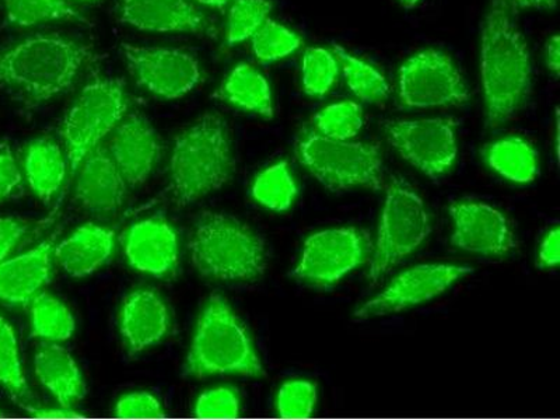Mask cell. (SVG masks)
Listing matches in <instances>:
<instances>
[{
    "mask_svg": "<svg viewBox=\"0 0 560 420\" xmlns=\"http://www.w3.org/2000/svg\"><path fill=\"white\" fill-rule=\"evenodd\" d=\"M481 77L487 127L516 117L533 89L532 58L509 0H490L483 23Z\"/></svg>",
    "mask_w": 560,
    "mask_h": 420,
    "instance_id": "cell-1",
    "label": "cell"
},
{
    "mask_svg": "<svg viewBox=\"0 0 560 420\" xmlns=\"http://www.w3.org/2000/svg\"><path fill=\"white\" fill-rule=\"evenodd\" d=\"M234 168L226 121L219 114H203L175 139L166 188L170 202L185 208L201 201L222 189Z\"/></svg>",
    "mask_w": 560,
    "mask_h": 420,
    "instance_id": "cell-2",
    "label": "cell"
},
{
    "mask_svg": "<svg viewBox=\"0 0 560 420\" xmlns=\"http://www.w3.org/2000/svg\"><path fill=\"white\" fill-rule=\"evenodd\" d=\"M96 61L89 47L61 37H33L0 54V88L28 105L67 92Z\"/></svg>",
    "mask_w": 560,
    "mask_h": 420,
    "instance_id": "cell-3",
    "label": "cell"
},
{
    "mask_svg": "<svg viewBox=\"0 0 560 420\" xmlns=\"http://www.w3.org/2000/svg\"><path fill=\"white\" fill-rule=\"evenodd\" d=\"M194 268L203 278L222 282H252L268 268L265 240L229 214L202 212L188 243Z\"/></svg>",
    "mask_w": 560,
    "mask_h": 420,
    "instance_id": "cell-4",
    "label": "cell"
},
{
    "mask_svg": "<svg viewBox=\"0 0 560 420\" xmlns=\"http://www.w3.org/2000/svg\"><path fill=\"white\" fill-rule=\"evenodd\" d=\"M214 374L262 377L265 369L252 338L226 300L210 296L199 315L183 377L203 378Z\"/></svg>",
    "mask_w": 560,
    "mask_h": 420,
    "instance_id": "cell-5",
    "label": "cell"
},
{
    "mask_svg": "<svg viewBox=\"0 0 560 420\" xmlns=\"http://www.w3.org/2000/svg\"><path fill=\"white\" fill-rule=\"evenodd\" d=\"M298 156L329 191L383 187V154L377 144L312 133L299 142Z\"/></svg>",
    "mask_w": 560,
    "mask_h": 420,
    "instance_id": "cell-6",
    "label": "cell"
},
{
    "mask_svg": "<svg viewBox=\"0 0 560 420\" xmlns=\"http://www.w3.org/2000/svg\"><path fill=\"white\" fill-rule=\"evenodd\" d=\"M429 213L423 199L402 177H393L385 195L376 248L370 265L369 280L376 287L407 255L428 238Z\"/></svg>",
    "mask_w": 560,
    "mask_h": 420,
    "instance_id": "cell-7",
    "label": "cell"
},
{
    "mask_svg": "<svg viewBox=\"0 0 560 420\" xmlns=\"http://www.w3.org/2000/svg\"><path fill=\"white\" fill-rule=\"evenodd\" d=\"M127 109L122 80L96 78L82 90L61 129L72 174H77L84 158L117 128Z\"/></svg>",
    "mask_w": 560,
    "mask_h": 420,
    "instance_id": "cell-8",
    "label": "cell"
},
{
    "mask_svg": "<svg viewBox=\"0 0 560 420\" xmlns=\"http://www.w3.org/2000/svg\"><path fill=\"white\" fill-rule=\"evenodd\" d=\"M398 93L411 108L453 107L468 102L463 74L453 59L436 49L412 55L399 69Z\"/></svg>",
    "mask_w": 560,
    "mask_h": 420,
    "instance_id": "cell-9",
    "label": "cell"
},
{
    "mask_svg": "<svg viewBox=\"0 0 560 420\" xmlns=\"http://www.w3.org/2000/svg\"><path fill=\"white\" fill-rule=\"evenodd\" d=\"M455 125L452 118L394 119L383 129L404 160L438 182L457 159Z\"/></svg>",
    "mask_w": 560,
    "mask_h": 420,
    "instance_id": "cell-10",
    "label": "cell"
},
{
    "mask_svg": "<svg viewBox=\"0 0 560 420\" xmlns=\"http://www.w3.org/2000/svg\"><path fill=\"white\" fill-rule=\"evenodd\" d=\"M368 253L369 238L362 230H323L304 243L302 258L294 267L292 277L317 287H328L362 265Z\"/></svg>",
    "mask_w": 560,
    "mask_h": 420,
    "instance_id": "cell-11",
    "label": "cell"
},
{
    "mask_svg": "<svg viewBox=\"0 0 560 420\" xmlns=\"http://www.w3.org/2000/svg\"><path fill=\"white\" fill-rule=\"evenodd\" d=\"M474 269L467 265L422 264L395 277L392 283L354 312L353 317L363 319L404 312L427 303L452 288Z\"/></svg>",
    "mask_w": 560,
    "mask_h": 420,
    "instance_id": "cell-12",
    "label": "cell"
},
{
    "mask_svg": "<svg viewBox=\"0 0 560 420\" xmlns=\"http://www.w3.org/2000/svg\"><path fill=\"white\" fill-rule=\"evenodd\" d=\"M121 52L139 86L166 100L187 96L201 80L197 59L182 49L121 44Z\"/></svg>",
    "mask_w": 560,
    "mask_h": 420,
    "instance_id": "cell-13",
    "label": "cell"
},
{
    "mask_svg": "<svg viewBox=\"0 0 560 420\" xmlns=\"http://www.w3.org/2000/svg\"><path fill=\"white\" fill-rule=\"evenodd\" d=\"M454 222L452 244L463 252L504 257L517 248V240L506 217L487 203L453 202L448 207Z\"/></svg>",
    "mask_w": 560,
    "mask_h": 420,
    "instance_id": "cell-14",
    "label": "cell"
},
{
    "mask_svg": "<svg viewBox=\"0 0 560 420\" xmlns=\"http://www.w3.org/2000/svg\"><path fill=\"white\" fill-rule=\"evenodd\" d=\"M107 150L125 182L139 187L148 182L160 159L156 131L143 115H125L112 132Z\"/></svg>",
    "mask_w": 560,
    "mask_h": 420,
    "instance_id": "cell-15",
    "label": "cell"
},
{
    "mask_svg": "<svg viewBox=\"0 0 560 420\" xmlns=\"http://www.w3.org/2000/svg\"><path fill=\"white\" fill-rule=\"evenodd\" d=\"M125 255L137 271L166 278L178 264L177 233L166 219L140 220L125 237Z\"/></svg>",
    "mask_w": 560,
    "mask_h": 420,
    "instance_id": "cell-16",
    "label": "cell"
},
{
    "mask_svg": "<svg viewBox=\"0 0 560 420\" xmlns=\"http://www.w3.org/2000/svg\"><path fill=\"white\" fill-rule=\"evenodd\" d=\"M127 191L128 184L115 166L107 147L97 144L80 163L74 198L89 212L103 214L121 208Z\"/></svg>",
    "mask_w": 560,
    "mask_h": 420,
    "instance_id": "cell-17",
    "label": "cell"
},
{
    "mask_svg": "<svg viewBox=\"0 0 560 420\" xmlns=\"http://www.w3.org/2000/svg\"><path fill=\"white\" fill-rule=\"evenodd\" d=\"M55 237L37 247L4 259L0 264V300L10 304H27L49 282Z\"/></svg>",
    "mask_w": 560,
    "mask_h": 420,
    "instance_id": "cell-18",
    "label": "cell"
},
{
    "mask_svg": "<svg viewBox=\"0 0 560 420\" xmlns=\"http://www.w3.org/2000/svg\"><path fill=\"white\" fill-rule=\"evenodd\" d=\"M166 303L152 289L137 290L125 299L121 310V334L132 354L162 341L168 331Z\"/></svg>",
    "mask_w": 560,
    "mask_h": 420,
    "instance_id": "cell-19",
    "label": "cell"
},
{
    "mask_svg": "<svg viewBox=\"0 0 560 420\" xmlns=\"http://www.w3.org/2000/svg\"><path fill=\"white\" fill-rule=\"evenodd\" d=\"M121 22L142 32L201 33V13L187 0H122Z\"/></svg>",
    "mask_w": 560,
    "mask_h": 420,
    "instance_id": "cell-20",
    "label": "cell"
},
{
    "mask_svg": "<svg viewBox=\"0 0 560 420\" xmlns=\"http://www.w3.org/2000/svg\"><path fill=\"white\" fill-rule=\"evenodd\" d=\"M114 242L113 230L86 223L55 247V257L70 277L86 278L108 261Z\"/></svg>",
    "mask_w": 560,
    "mask_h": 420,
    "instance_id": "cell-21",
    "label": "cell"
},
{
    "mask_svg": "<svg viewBox=\"0 0 560 420\" xmlns=\"http://www.w3.org/2000/svg\"><path fill=\"white\" fill-rule=\"evenodd\" d=\"M35 374L47 392L65 408H74L88 395V385L72 354L59 343L48 342L34 359Z\"/></svg>",
    "mask_w": 560,
    "mask_h": 420,
    "instance_id": "cell-22",
    "label": "cell"
},
{
    "mask_svg": "<svg viewBox=\"0 0 560 420\" xmlns=\"http://www.w3.org/2000/svg\"><path fill=\"white\" fill-rule=\"evenodd\" d=\"M213 98L223 100L245 112L272 119L275 115L271 86L261 72L248 63H238L232 70Z\"/></svg>",
    "mask_w": 560,
    "mask_h": 420,
    "instance_id": "cell-23",
    "label": "cell"
},
{
    "mask_svg": "<svg viewBox=\"0 0 560 420\" xmlns=\"http://www.w3.org/2000/svg\"><path fill=\"white\" fill-rule=\"evenodd\" d=\"M24 170L30 188L44 203H49L67 175L61 147L49 138L33 140L28 144Z\"/></svg>",
    "mask_w": 560,
    "mask_h": 420,
    "instance_id": "cell-24",
    "label": "cell"
},
{
    "mask_svg": "<svg viewBox=\"0 0 560 420\" xmlns=\"http://www.w3.org/2000/svg\"><path fill=\"white\" fill-rule=\"evenodd\" d=\"M483 154L488 166L509 182L528 184L538 177V152L522 138L497 140L485 148Z\"/></svg>",
    "mask_w": 560,
    "mask_h": 420,
    "instance_id": "cell-25",
    "label": "cell"
},
{
    "mask_svg": "<svg viewBox=\"0 0 560 420\" xmlns=\"http://www.w3.org/2000/svg\"><path fill=\"white\" fill-rule=\"evenodd\" d=\"M0 385L27 412L34 408V397L24 377L16 334L7 318L0 315Z\"/></svg>",
    "mask_w": 560,
    "mask_h": 420,
    "instance_id": "cell-26",
    "label": "cell"
},
{
    "mask_svg": "<svg viewBox=\"0 0 560 420\" xmlns=\"http://www.w3.org/2000/svg\"><path fill=\"white\" fill-rule=\"evenodd\" d=\"M32 327L34 338L61 343L73 337L77 322L67 304L42 292L32 300Z\"/></svg>",
    "mask_w": 560,
    "mask_h": 420,
    "instance_id": "cell-27",
    "label": "cell"
},
{
    "mask_svg": "<svg viewBox=\"0 0 560 420\" xmlns=\"http://www.w3.org/2000/svg\"><path fill=\"white\" fill-rule=\"evenodd\" d=\"M334 55L341 62L350 92L363 103H383L389 97L392 86L382 72L372 65L350 55L341 45L332 44Z\"/></svg>",
    "mask_w": 560,
    "mask_h": 420,
    "instance_id": "cell-28",
    "label": "cell"
},
{
    "mask_svg": "<svg viewBox=\"0 0 560 420\" xmlns=\"http://www.w3.org/2000/svg\"><path fill=\"white\" fill-rule=\"evenodd\" d=\"M253 198L273 212H287L299 194L288 162H279L257 175L252 188Z\"/></svg>",
    "mask_w": 560,
    "mask_h": 420,
    "instance_id": "cell-29",
    "label": "cell"
},
{
    "mask_svg": "<svg viewBox=\"0 0 560 420\" xmlns=\"http://www.w3.org/2000/svg\"><path fill=\"white\" fill-rule=\"evenodd\" d=\"M8 19L20 27H32L49 20H82L67 0H3Z\"/></svg>",
    "mask_w": 560,
    "mask_h": 420,
    "instance_id": "cell-30",
    "label": "cell"
},
{
    "mask_svg": "<svg viewBox=\"0 0 560 420\" xmlns=\"http://www.w3.org/2000/svg\"><path fill=\"white\" fill-rule=\"evenodd\" d=\"M364 124L363 109L358 103L328 105L314 117L315 129L325 138L349 140L358 137Z\"/></svg>",
    "mask_w": 560,
    "mask_h": 420,
    "instance_id": "cell-31",
    "label": "cell"
},
{
    "mask_svg": "<svg viewBox=\"0 0 560 420\" xmlns=\"http://www.w3.org/2000/svg\"><path fill=\"white\" fill-rule=\"evenodd\" d=\"M253 51L259 61L268 63L279 61L296 52L302 47V38L288 27L267 19V22L252 37Z\"/></svg>",
    "mask_w": 560,
    "mask_h": 420,
    "instance_id": "cell-32",
    "label": "cell"
},
{
    "mask_svg": "<svg viewBox=\"0 0 560 420\" xmlns=\"http://www.w3.org/2000/svg\"><path fill=\"white\" fill-rule=\"evenodd\" d=\"M271 0H234L228 18L226 43L232 47L252 38L272 12Z\"/></svg>",
    "mask_w": 560,
    "mask_h": 420,
    "instance_id": "cell-33",
    "label": "cell"
},
{
    "mask_svg": "<svg viewBox=\"0 0 560 420\" xmlns=\"http://www.w3.org/2000/svg\"><path fill=\"white\" fill-rule=\"evenodd\" d=\"M337 77L338 63L332 52L322 47H312L304 51L302 82L308 96H325L334 86Z\"/></svg>",
    "mask_w": 560,
    "mask_h": 420,
    "instance_id": "cell-34",
    "label": "cell"
},
{
    "mask_svg": "<svg viewBox=\"0 0 560 420\" xmlns=\"http://www.w3.org/2000/svg\"><path fill=\"white\" fill-rule=\"evenodd\" d=\"M317 405V385L293 380L279 388L277 411L282 418H308Z\"/></svg>",
    "mask_w": 560,
    "mask_h": 420,
    "instance_id": "cell-35",
    "label": "cell"
},
{
    "mask_svg": "<svg viewBox=\"0 0 560 420\" xmlns=\"http://www.w3.org/2000/svg\"><path fill=\"white\" fill-rule=\"evenodd\" d=\"M195 417L232 419L240 415V398L236 392L228 387L208 389L198 398L194 409Z\"/></svg>",
    "mask_w": 560,
    "mask_h": 420,
    "instance_id": "cell-36",
    "label": "cell"
},
{
    "mask_svg": "<svg viewBox=\"0 0 560 420\" xmlns=\"http://www.w3.org/2000/svg\"><path fill=\"white\" fill-rule=\"evenodd\" d=\"M114 413L118 418L152 419L164 417V409L153 394L138 392L119 398L115 404Z\"/></svg>",
    "mask_w": 560,
    "mask_h": 420,
    "instance_id": "cell-37",
    "label": "cell"
},
{
    "mask_svg": "<svg viewBox=\"0 0 560 420\" xmlns=\"http://www.w3.org/2000/svg\"><path fill=\"white\" fill-rule=\"evenodd\" d=\"M23 175L8 143L0 144V203L22 188Z\"/></svg>",
    "mask_w": 560,
    "mask_h": 420,
    "instance_id": "cell-38",
    "label": "cell"
},
{
    "mask_svg": "<svg viewBox=\"0 0 560 420\" xmlns=\"http://www.w3.org/2000/svg\"><path fill=\"white\" fill-rule=\"evenodd\" d=\"M26 232L27 228L16 219L0 218V264L9 257Z\"/></svg>",
    "mask_w": 560,
    "mask_h": 420,
    "instance_id": "cell-39",
    "label": "cell"
},
{
    "mask_svg": "<svg viewBox=\"0 0 560 420\" xmlns=\"http://www.w3.org/2000/svg\"><path fill=\"white\" fill-rule=\"evenodd\" d=\"M560 262V230H549L541 242L538 255V267L541 269L557 268Z\"/></svg>",
    "mask_w": 560,
    "mask_h": 420,
    "instance_id": "cell-40",
    "label": "cell"
},
{
    "mask_svg": "<svg viewBox=\"0 0 560 420\" xmlns=\"http://www.w3.org/2000/svg\"><path fill=\"white\" fill-rule=\"evenodd\" d=\"M560 42L559 35H553L551 39L547 43V48H545V59H547V67L555 77H558L560 70Z\"/></svg>",
    "mask_w": 560,
    "mask_h": 420,
    "instance_id": "cell-41",
    "label": "cell"
},
{
    "mask_svg": "<svg viewBox=\"0 0 560 420\" xmlns=\"http://www.w3.org/2000/svg\"><path fill=\"white\" fill-rule=\"evenodd\" d=\"M30 413L35 415L38 418H78L82 417V413L74 411L73 408H65L61 409H37L33 408Z\"/></svg>",
    "mask_w": 560,
    "mask_h": 420,
    "instance_id": "cell-42",
    "label": "cell"
},
{
    "mask_svg": "<svg viewBox=\"0 0 560 420\" xmlns=\"http://www.w3.org/2000/svg\"><path fill=\"white\" fill-rule=\"evenodd\" d=\"M520 9H553L558 0H513Z\"/></svg>",
    "mask_w": 560,
    "mask_h": 420,
    "instance_id": "cell-43",
    "label": "cell"
},
{
    "mask_svg": "<svg viewBox=\"0 0 560 420\" xmlns=\"http://www.w3.org/2000/svg\"><path fill=\"white\" fill-rule=\"evenodd\" d=\"M195 2H198L199 4H203V7L223 8V7H226V4L229 3V0H195Z\"/></svg>",
    "mask_w": 560,
    "mask_h": 420,
    "instance_id": "cell-44",
    "label": "cell"
},
{
    "mask_svg": "<svg viewBox=\"0 0 560 420\" xmlns=\"http://www.w3.org/2000/svg\"><path fill=\"white\" fill-rule=\"evenodd\" d=\"M398 2L401 3L405 9H412L417 7L420 0H398Z\"/></svg>",
    "mask_w": 560,
    "mask_h": 420,
    "instance_id": "cell-45",
    "label": "cell"
},
{
    "mask_svg": "<svg viewBox=\"0 0 560 420\" xmlns=\"http://www.w3.org/2000/svg\"><path fill=\"white\" fill-rule=\"evenodd\" d=\"M79 2H93V0H79Z\"/></svg>",
    "mask_w": 560,
    "mask_h": 420,
    "instance_id": "cell-46",
    "label": "cell"
},
{
    "mask_svg": "<svg viewBox=\"0 0 560 420\" xmlns=\"http://www.w3.org/2000/svg\"><path fill=\"white\" fill-rule=\"evenodd\" d=\"M2 415H3V412H2V411H0V417H2Z\"/></svg>",
    "mask_w": 560,
    "mask_h": 420,
    "instance_id": "cell-47",
    "label": "cell"
}]
</instances>
